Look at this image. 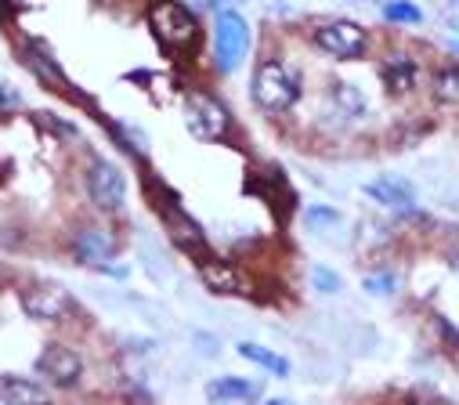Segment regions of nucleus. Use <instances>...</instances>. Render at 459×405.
I'll use <instances>...</instances> for the list:
<instances>
[{"mask_svg": "<svg viewBox=\"0 0 459 405\" xmlns=\"http://www.w3.org/2000/svg\"><path fill=\"white\" fill-rule=\"evenodd\" d=\"M73 250H76V257H80V264H101V261H108L112 257V250H117V243H112V236L108 232H101V228H80L76 232V239H73Z\"/></svg>", "mask_w": 459, "mask_h": 405, "instance_id": "obj_11", "label": "nucleus"}, {"mask_svg": "<svg viewBox=\"0 0 459 405\" xmlns=\"http://www.w3.org/2000/svg\"><path fill=\"white\" fill-rule=\"evenodd\" d=\"M185 124H188V131L195 134V138H203V142H221L224 138V131H228V113H224V106L217 98H210V94H188V101H185Z\"/></svg>", "mask_w": 459, "mask_h": 405, "instance_id": "obj_4", "label": "nucleus"}, {"mask_svg": "<svg viewBox=\"0 0 459 405\" xmlns=\"http://www.w3.org/2000/svg\"><path fill=\"white\" fill-rule=\"evenodd\" d=\"M149 26L167 47H192L199 37V22L178 0H152L149 4Z\"/></svg>", "mask_w": 459, "mask_h": 405, "instance_id": "obj_3", "label": "nucleus"}, {"mask_svg": "<svg viewBox=\"0 0 459 405\" xmlns=\"http://www.w3.org/2000/svg\"><path fill=\"white\" fill-rule=\"evenodd\" d=\"M0 12H12V4H8V0H0Z\"/></svg>", "mask_w": 459, "mask_h": 405, "instance_id": "obj_22", "label": "nucleus"}, {"mask_svg": "<svg viewBox=\"0 0 459 405\" xmlns=\"http://www.w3.org/2000/svg\"><path fill=\"white\" fill-rule=\"evenodd\" d=\"M311 279H315V286H318L322 293H336V289H340V279H336L329 268H322V264L311 271Z\"/></svg>", "mask_w": 459, "mask_h": 405, "instance_id": "obj_20", "label": "nucleus"}, {"mask_svg": "<svg viewBox=\"0 0 459 405\" xmlns=\"http://www.w3.org/2000/svg\"><path fill=\"white\" fill-rule=\"evenodd\" d=\"M170 232H174V239L185 246V250H206V239H203V228L192 221V218H185L181 211H174V221H170Z\"/></svg>", "mask_w": 459, "mask_h": 405, "instance_id": "obj_15", "label": "nucleus"}, {"mask_svg": "<svg viewBox=\"0 0 459 405\" xmlns=\"http://www.w3.org/2000/svg\"><path fill=\"white\" fill-rule=\"evenodd\" d=\"M268 405H293V401H282V398H275V401H268Z\"/></svg>", "mask_w": 459, "mask_h": 405, "instance_id": "obj_23", "label": "nucleus"}, {"mask_svg": "<svg viewBox=\"0 0 459 405\" xmlns=\"http://www.w3.org/2000/svg\"><path fill=\"white\" fill-rule=\"evenodd\" d=\"M0 394H4L12 405H48V391L26 376H4L0 380Z\"/></svg>", "mask_w": 459, "mask_h": 405, "instance_id": "obj_13", "label": "nucleus"}, {"mask_svg": "<svg viewBox=\"0 0 459 405\" xmlns=\"http://www.w3.org/2000/svg\"><path fill=\"white\" fill-rule=\"evenodd\" d=\"M448 47L459 55V19H452V22H448Z\"/></svg>", "mask_w": 459, "mask_h": 405, "instance_id": "obj_21", "label": "nucleus"}, {"mask_svg": "<svg viewBox=\"0 0 459 405\" xmlns=\"http://www.w3.org/2000/svg\"><path fill=\"white\" fill-rule=\"evenodd\" d=\"M87 192H91L98 211H120L124 199H127V181H124V174H120L117 163L94 159L87 167Z\"/></svg>", "mask_w": 459, "mask_h": 405, "instance_id": "obj_5", "label": "nucleus"}, {"mask_svg": "<svg viewBox=\"0 0 459 405\" xmlns=\"http://www.w3.org/2000/svg\"><path fill=\"white\" fill-rule=\"evenodd\" d=\"M213 55L224 73H236L250 55V22L239 12H217L213 19Z\"/></svg>", "mask_w": 459, "mask_h": 405, "instance_id": "obj_2", "label": "nucleus"}, {"mask_svg": "<svg viewBox=\"0 0 459 405\" xmlns=\"http://www.w3.org/2000/svg\"><path fill=\"white\" fill-rule=\"evenodd\" d=\"M300 98V76L293 73V65L268 58L257 65L254 73V101L268 113H282Z\"/></svg>", "mask_w": 459, "mask_h": 405, "instance_id": "obj_1", "label": "nucleus"}, {"mask_svg": "<svg viewBox=\"0 0 459 405\" xmlns=\"http://www.w3.org/2000/svg\"><path fill=\"white\" fill-rule=\"evenodd\" d=\"M199 282H203L210 293H221V297L250 293L247 275H243L232 261H221V257H203V261H199Z\"/></svg>", "mask_w": 459, "mask_h": 405, "instance_id": "obj_7", "label": "nucleus"}, {"mask_svg": "<svg viewBox=\"0 0 459 405\" xmlns=\"http://www.w3.org/2000/svg\"><path fill=\"white\" fill-rule=\"evenodd\" d=\"M206 398L213 405H224V401H254L261 398V387L257 383H247L239 376H217L206 383Z\"/></svg>", "mask_w": 459, "mask_h": 405, "instance_id": "obj_12", "label": "nucleus"}, {"mask_svg": "<svg viewBox=\"0 0 459 405\" xmlns=\"http://www.w3.org/2000/svg\"><path fill=\"white\" fill-rule=\"evenodd\" d=\"M384 15H387L391 22H409V26L423 22V12H420L416 4H409V0H387V4H384Z\"/></svg>", "mask_w": 459, "mask_h": 405, "instance_id": "obj_18", "label": "nucleus"}, {"mask_svg": "<svg viewBox=\"0 0 459 405\" xmlns=\"http://www.w3.org/2000/svg\"><path fill=\"white\" fill-rule=\"evenodd\" d=\"M22 308L26 315L33 319H62L65 308H69V293L62 286H51V282H40V286H30L22 293Z\"/></svg>", "mask_w": 459, "mask_h": 405, "instance_id": "obj_8", "label": "nucleus"}, {"mask_svg": "<svg viewBox=\"0 0 459 405\" xmlns=\"http://www.w3.org/2000/svg\"><path fill=\"white\" fill-rule=\"evenodd\" d=\"M366 195L373 202H380V207H387V211H412V202H416V188L405 177H394V174L369 181Z\"/></svg>", "mask_w": 459, "mask_h": 405, "instance_id": "obj_10", "label": "nucleus"}, {"mask_svg": "<svg viewBox=\"0 0 459 405\" xmlns=\"http://www.w3.org/2000/svg\"><path fill=\"white\" fill-rule=\"evenodd\" d=\"M236 348H239V355H243L247 362L268 369L272 376H290V362H286L282 355H275L272 348H261V344H250V340H243V344H236Z\"/></svg>", "mask_w": 459, "mask_h": 405, "instance_id": "obj_14", "label": "nucleus"}, {"mask_svg": "<svg viewBox=\"0 0 459 405\" xmlns=\"http://www.w3.org/2000/svg\"><path fill=\"white\" fill-rule=\"evenodd\" d=\"M394 286H398V275L394 271H373V275H366V289L377 293V297L394 293Z\"/></svg>", "mask_w": 459, "mask_h": 405, "instance_id": "obj_19", "label": "nucleus"}, {"mask_svg": "<svg viewBox=\"0 0 459 405\" xmlns=\"http://www.w3.org/2000/svg\"><path fill=\"white\" fill-rule=\"evenodd\" d=\"M387 83H391L394 90H409V87L416 83L412 62H409V58H391V62H387Z\"/></svg>", "mask_w": 459, "mask_h": 405, "instance_id": "obj_16", "label": "nucleus"}, {"mask_svg": "<svg viewBox=\"0 0 459 405\" xmlns=\"http://www.w3.org/2000/svg\"><path fill=\"white\" fill-rule=\"evenodd\" d=\"M434 94L441 101H459V65H448L434 76Z\"/></svg>", "mask_w": 459, "mask_h": 405, "instance_id": "obj_17", "label": "nucleus"}, {"mask_svg": "<svg viewBox=\"0 0 459 405\" xmlns=\"http://www.w3.org/2000/svg\"><path fill=\"white\" fill-rule=\"evenodd\" d=\"M452 264H455V268H459V250H455V257H452Z\"/></svg>", "mask_w": 459, "mask_h": 405, "instance_id": "obj_24", "label": "nucleus"}, {"mask_svg": "<svg viewBox=\"0 0 459 405\" xmlns=\"http://www.w3.org/2000/svg\"><path fill=\"white\" fill-rule=\"evenodd\" d=\"M315 44L333 58H362L369 47V37L355 22H325L315 30Z\"/></svg>", "mask_w": 459, "mask_h": 405, "instance_id": "obj_6", "label": "nucleus"}, {"mask_svg": "<svg viewBox=\"0 0 459 405\" xmlns=\"http://www.w3.org/2000/svg\"><path fill=\"white\" fill-rule=\"evenodd\" d=\"M80 358L69 351V348H62V344H51L40 358H37V373L40 376H48L51 383H58V387H69V383H76L80 380Z\"/></svg>", "mask_w": 459, "mask_h": 405, "instance_id": "obj_9", "label": "nucleus"}]
</instances>
